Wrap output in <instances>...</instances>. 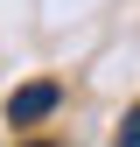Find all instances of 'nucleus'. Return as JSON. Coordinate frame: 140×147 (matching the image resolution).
Masks as SVG:
<instances>
[{"instance_id":"obj_1","label":"nucleus","mask_w":140,"mask_h":147,"mask_svg":"<svg viewBox=\"0 0 140 147\" xmlns=\"http://www.w3.org/2000/svg\"><path fill=\"white\" fill-rule=\"evenodd\" d=\"M56 112V84H21L7 98V126H35V119H49Z\"/></svg>"},{"instance_id":"obj_2","label":"nucleus","mask_w":140,"mask_h":147,"mask_svg":"<svg viewBox=\"0 0 140 147\" xmlns=\"http://www.w3.org/2000/svg\"><path fill=\"white\" fill-rule=\"evenodd\" d=\"M119 147H140V105H133L126 119H119Z\"/></svg>"}]
</instances>
